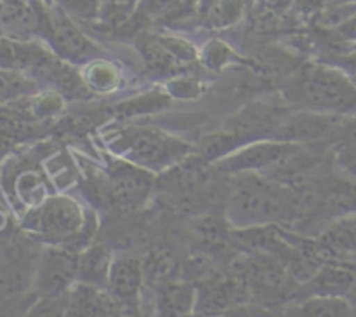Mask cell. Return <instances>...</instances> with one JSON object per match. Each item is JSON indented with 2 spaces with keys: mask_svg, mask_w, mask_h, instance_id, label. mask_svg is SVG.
I'll use <instances>...</instances> for the list:
<instances>
[{
  "mask_svg": "<svg viewBox=\"0 0 356 317\" xmlns=\"http://www.w3.org/2000/svg\"><path fill=\"white\" fill-rule=\"evenodd\" d=\"M238 298V286L232 281L209 284L197 291V314L200 316H221Z\"/></svg>",
  "mask_w": 356,
  "mask_h": 317,
  "instance_id": "cell-19",
  "label": "cell"
},
{
  "mask_svg": "<svg viewBox=\"0 0 356 317\" xmlns=\"http://www.w3.org/2000/svg\"><path fill=\"white\" fill-rule=\"evenodd\" d=\"M214 2H216V0H200V13L204 14L205 10H207L209 7H211Z\"/></svg>",
  "mask_w": 356,
  "mask_h": 317,
  "instance_id": "cell-33",
  "label": "cell"
},
{
  "mask_svg": "<svg viewBox=\"0 0 356 317\" xmlns=\"http://www.w3.org/2000/svg\"><path fill=\"white\" fill-rule=\"evenodd\" d=\"M343 3H356V0H296V7L306 14H315L323 7L343 6Z\"/></svg>",
  "mask_w": 356,
  "mask_h": 317,
  "instance_id": "cell-30",
  "label": "cell"
},
{
  "mask_svg": "<svg viewBox=\"0 0 356 317\" xmlns=\"http://www.w3.org/2000/svg\"><path fill=\"white\" fill-rule=\"evenodd\" d=\"M145 261L132 254L113 258L106 289L124 309V317L138 316V300L145 284Z\"/></svg>",
  "mask_w": 356,
  "mask_h": 317,
  "instance_id": "cell-11",
  "label": "cell"
},
{
  "mask_svg": "<svg viewBox=\"0 0 356 317\" xmlns=\"http://www.w3.org/2000/svg\"><path fill=\"white\" fill-rule=\"evenodd\" d=\"M37 91V82L28 75L14 70L0 68V103H9L30 96Z\"/></svg>",
  "mask_w": 356,
  "mask_h": 317,
  "instance_id": "cell-22",
  "label": "cell"
},
{
  "mask_svg": "<svg viewBox=\"0 0 356 317\" xmlns=\"http://www.w3.org/2000/svg\"><path fill=\"white\" fill-rule=\"evenodd\" d=\"M110 148L124 160L152 173L170 169L191 153L184 139L159 127H127L110 139Z\"/></svg>",
  "mask_w": 356,
  "mask_h": 317,
  "instance_id": "cell-3",
  "label": "cell"
},
{
  "mask_svg": "<svg viewBox=\"0 0 356 317\" xmlns=\"http://www.w3.org/2000/svg\"><path fill=\"white\" fill-rule=\"evenodd\" d=\"M54 3L73 21H94L99 17L103 0H54Z\"/></svg>",
  "mask_w": 356,
  "mask_h": 317,
  "instance_id": "cell-27",
  "label": "cell"
},
{
  "mask_svg": "<svg viewBox=\"0 0 356 317\" xmlns=\"http://www.w3.org/2000/svg\"><path fill=\"white\" fill-rule=\"evenodd\" d=\"M86 79L87 87L90 89H96L99 93H106L117 87L118 84V72L115 70L113 65L106 61H101V59H94L90 61V65L86 70Z\"/></svg>",
  "mask_w": 356,
  "mask_h": 317,
  "instance_id": "cell-25",
  "label": "cell"
},
{
  "mask_svg": "<svg viewBox=\"0 0 356 317\" xmlns=\"http://www.w3.org/2000/svg\"><path fill=\"white\" fill-rule=\"evenodd\" d=\"M344 298L348 300V303H350V307H351V309H353V312H355V316H356V279H355L353 284H351L350 291L346 293V296H344Z\"/></svg>",
  "mask_w": 356,
  "mask_h": 317,
  "instance_id": "cell-32",
  "label": "cell"
},
{
  "mask_svg": "<svg viewBox=\"0 0 356 317\" xmlns=\"http://www.w3.org/2000/svg\"><path fill=\"white\" fill-rule=\"evenodd\" d=\"M298 146L294 143L275 141V139H257L240 146L225 159L214 162V167L221 174H232V176L247 173L264 174L289 153L294 152Z\"/></svg>",
  "mask_w": 356,
  "mask_h": 317,
  "instance_id": "cell-8",
  "label": "cell"
},
{
  "mask_svg": "<svg viewBox=\"0 0 356 317\" xmlns=\"http://www.w3.org/2000/svg\"><path fill=\"white\" fill-rule=\"evenodd\" d=\"M318 240L330 247L334 253L343 256L344 260L351 261V258L356 256V212L327 225L320 232ZM351 263H356V261H351Z\"/></svg>",
  "mask_w": 356,
  "mask_h": 317,
  "instance_id": "cell-18",
  "label": "cell"
},
{
  "mask_svg": "<svg viewBox=\"0 0 356 317\" xmlns=\"http://www.w3.org/2000/svg\"><path fill=\"white\" fill-rule=\"evenodd\" d=\"M80 251L68 244H47L38 251L33 274V291L37 296L68 295L79 282Z\"/></svg>",
  "mask_w": 356,
  "mask_h": 317,
  "instance_id": "cell-5",
  "label": "cell"
},
{
  "mask_svg": "<svg viewBox=\"0 0 356 317\" xmlns=\"http://www.w3.org/2000/svg\"><path fill=\"white\" fill-rule=\"evenodd\" d=\"M66 317H124V309L106 288L76 282L70 291Z\"/></svg>",
  "mask_w": 356,
  "mask_h": 317,
  "instance_id": "cell-13",
  "label": "cell"
},
{
  "mask_svg": "<svg viewBox=\"0 0 356 317\" xmlns=\"http://www.w3.org/2000/svg\"><path fill=\"white\" fill-rule=\"evenodd\" d=\"M176 258L172 256V253L167 249H156L153 251L148 263H145V277H149V281L160 284L162 288L167 282H172L170 279L176 272Z\"/></svg>",
  "mask_w": 356,
  "mask_h": 317,
  "instance_id": "cell-24",
  "label": "cell"
},
{
  "mask_svg": "<svg viewBox=\"0 0 356 317\" xmlns=\"http://www.w3.org/2000/svg\"><path fill=\"white\" fill-rule=\"evenodd\" d=\"M42 10L26 0H0V28L13 38H26L40 31Z\"/></svg>",
  "mask_w": 356,
  "mask_h": 317,
  "instance_id": "cell-14",
  "label": "cell"
},
{
  "mask_svg": "<svg viewBox=\"0 0 356 317\" xmlns=\"http://www.w3.org/2000/svg\"><path fill=\"white\" fill-rule=\"evenodd\" d=\"M332 31H336L337 37L343 38V40L348 42L350 45L355 44L356 42V14L355 16H351L346 23L341 24L339 28H336V30H332Z\"/></svg>",
  "mask_w": 356,
  "mask_h": 317,
  "instance_id": "cell-31",
  "label": "cell"
},
{
  "mask_svg": "<svg viewBox=\"0 0 356 317\" xmlns=\"http://www.w3.org/2000/svg\"><path fill=\"white\" fill-rule=\"evenodd\" d=\"M346 122V121H344ZM341 115H325L316 111L302 110L298 114L287 115L278 124L270 139L284 143H294V145H306L323 139L325 136L332 134L334 131H341L344 125Z\"/></svg>",
  "mask_w": 356,
  "mask_h": 317,
  "instance_id": "cell-10",
  "label": "cell"
},
{
  "mask_svg": "<svg viewBox=\"0 0 356 317\" xmlns=\"http://www.w3.org/2000/svg\"><path fill=\"white\" fill-rule=\"evenodd\" d=\"M356 279V267L351 263H323L315 274L296 291V300L309 296H341L344 298Z\"/></svg>",
  "mask_w": 356,
  "mask_h": 317,
  "instance_id": "cell-12",
  "label": "cell"
},
{
  "mask_svg": "<svg viewBox=\"0 0 356 317\" xmlns=\"http://www.w3.org/2000/svg\"><path fill=\"white\" fill-rule=\"evenodd\" d=\"M233 58H236V54L225 44V42L212 40L205 45L204 59L209 66H212V68H219V66L226 65L228 61H233Z\"/></svg>",
  "mask_w": 356,
  "mask_h": 317,
  "instance_id": "cell-28",
  "label": "cell"
},
{
  "mask_svg": "<svg viewBox=\"0 0 356 317\" xmlns=\"http://www.w3.org/2000/svg\"><path fill=\"white\" fill-rule=\"evenodd\" d=\"M113 256L101 244H90L80 251L79 256V282L106 288Z\"/></svg>",
  "mask_w": 356,
  "mask_h": 317,
  "instance_id": "cell-17",
  "label": "cell"
},
{
  "mask_svg": "<svg viewBox=\"0 0 356 317\" xmlns=\"http://www.w3.org/2000/svg\"><path fill=\"white\" fill-rule=\"evenodd\" d=\"M336 160L346 171L348 176L356 180V115L351 118H346L343 129L339 131Z\"/></svg>",
  "mask_w": 356,
  "mask_h": 317,
  "instance_id": "cell-23",
  "label": "cell"
},
{
  "mask_svg": "<svg viewBox=\"0 0 356 317\" xmlns=\"http://www.w3.org/2000/svg\"><path fill=\"white\" fill-rule=\"evenodd\" d=\"M247 7L249 0H216L204 13V21L211 28H226L242 20Z\"/></svg>",
  "mask_w": 356,
  "mask_h": 317,
  "instance_id": "cell-21",
  "label": "cell"
},
{
  "mask_svg": "<svg viewBox=\"0 0 356 317\" xmlns=\"http://www.w3.org/2000/svg\"><path fill=\"white\" fill-rule=\"evenodd\" d=\"M156 317H197V289L186 282H167L160 288Z\"/></svg>",
  "mask_w": 356,
  "mask_h": 317,
  "instance_id": "cell-15",
  "label": "cell"
},
{
  "mask_svg": "<svg viewBox=\"0 0 356 317\" xmlns=\"http://www.w3.org/2000/svg\"><path fill=\"white\" fill-rule=\"evenodd\" d=\"M38 254L24 240H0V300H10L33 284Z\"/></svg>",
  "mask_w": 356,
  "mask_h": 317,
  "instance_id": "cell-9",
  "label": "cell"
},
{
  "mask_svg": "<svg viewBox=\"0 0 356 317\" xmlns=\"http://www.w3.org/2000/svg\"><path fill=\"white\" fill-rule=\"evenodd\" d=\"M291 103L325 115H356V80L329 63L306 65L285 89Z\"/></svg>",
  "mask_w": 356,
  "mask_h": 317,
  "instance_id": "cell-2",
  "label": "cell"
},
{
  "mask_svg": "<svg viewBox=\"0 0 356 317\" xmlns=\"http://www.w3.org/2000/svg\"><path fill=\"white\" fill-rule=\"evenodd\" d=\"M68 296L70 293L63 296H37L23 317H66Z\"/></svg>",
  "mask_w": 356,
  "mask_h": 317,
  "instance_id": "cell-26",
  "label": "cell"
},
{
  "mask_svg": "<svg viewBox=\"0 0 356 317\" xmlns=\"http://www.w3.org/2000/svg\"><path fill=\"white\" fill-rule=\"evenodd\" d=\"M0 317H10L9 310H7L3 305H0Z\"/></svg>",
  "mask_w": 356,
  "mask_h": 317,
  "instance_id": "cell-34",
  "label": "cell"
},
{
  "mask_svg": "<svg viewBox=\"0 0 356 317\" xmlns=\"http://www.w3.org/2000/svg\"><path fill=\"white\" fill-rule=\"evenodd\" d=\"M24 229L49 244H68L86 235L87 218L75 199L56 195L28 212Z\"/></svg>",
  "mask_w": 356,
  "mask_h": 317,
  "instance_id": "cell-4",
  "label": "cell"
},
{
  "mask_svg": "<svg viewBox=\"0 0 356 317\" xmlns=\"http://www.w3.org/2000/svg\"><path fill=\"white\" fill-rule=\"evenodd\" d=\"M240 146H243V143L240 141L238 136L226 127L221 129L219 132H214V134L204 136L198 141L195 152H197V157H200L204 162L214 164L218 160L225 159L226 155L233 153L235 150H238Z\"/></svg>",
  "mask_w": 356,
  "mask_h": 317,
  "instance_id": "cell-20",
  "label": "cell"
},
{
  "mask_svg": "<svg viewBox=\"0 0 356 317\" xmlns=\"http://www.w3.org/2000/svg\"><path fill=\"white\" fill-rule=\"evenodd\" d=\"M301 194L289 185L257 173L235 176L225 215L235 230L275 226L301 216Z\"/></svg>",
  "mask_w": 356,
  "mask_h": 317,
  "instance_id": "cell-1",
  "label": "cell"
},
{
  "mask_svg": "<svg viewBox=\"0 0 356 317\" xmlns=\"http://www.w3.org/2000/svg\"><path fill=\"white\" fill-rule=\"evenodd\" d=\"M155 185L152 171L143 169L129 160H118L108 167L103 195L111 206L120 209L141 208L148 201Z\"/></svg>",
  "mask_w": 356,
  "mask_h": 317,
  "instance_id": "cell-7",
  "label": "cell"
},
{
  "mask_svg": "<svg viewBox=\"0 0 356 317\" xmlns=\"http://www.w3.org/2000/svg\"><path fill=\"white\" fill-rule=\"evenodd\" d=\"M38 33L44 35L56 56L68 63L94 61L99 54V47L56 3L54 7L42 10Z\"/></svg>",
  "mask_w": 356,
  "mask_h": 317,
  "instance_id": "cell-6",
  "label": "cell"
},
{
  "mask_svg": "<svg viewBox=\"0 0 356 317\" xmlns=\"http://www.w3.org/2000/svg\"><path fill=\"white\" fill-rule=\"evenodd\" d=\"M61 101L63 100L56 93H44L35 98V101H31V111L37 117H47V115L56 114L59 110Z\"/></svg>",
  "mask_w": 356,
  "mask_h": 317,
  "instance_id": "cell-29",
  "label": "cell"
},
{
  "mask_svg": "<svg viewBox=\"0 0 356 317\" xmlns=\"http://www.w3.org/2000/svg\"><path fill=\"white\" fill-rule=\"evenodd\" d=\"M285 317H356L346 298L309 296L287 307Z\"/></svg>",
  "mask_w": 356,
  "mask_h": 317,
  "instance_id": "cell-16",
  "label": "cell"
}]
</instances>
